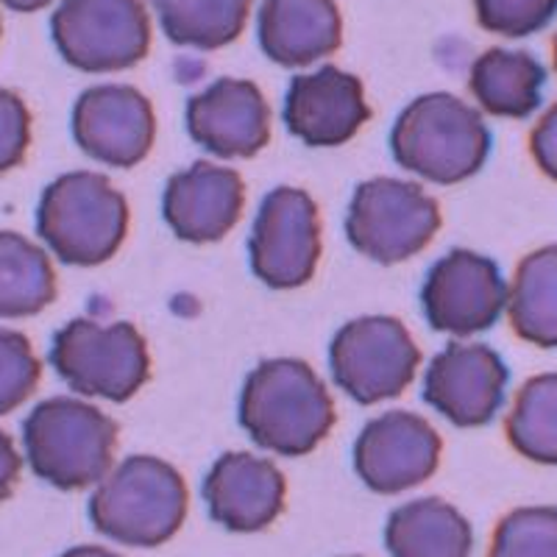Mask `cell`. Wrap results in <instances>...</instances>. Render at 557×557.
I'll use <instances>...</instances> for the list:
<instances>
[{"mask_svg":"<svg viewBox=\"0 0 557 557\" xmlns=\"http://www.w3.org/2000/svg\"><path fill=\"white\" fill-rule=\"evenodd\" d=\"M51 362L64 385L82 396L126 401L146 385L151 371L148 346L132 323L70 321L57 332Z\"/></svg>","mask_w":557,"mask_h":557,"instance_id":"cell-6","label":"cell"},{"mask_svg":"<svg viewBox=\"0 0 557 557\" xmlns=\"http://www.w3.org/2000/svg\"><path fill=\"white\" fill-rule=\"evenodd\" d=\"M42 366L26 335L0 330V416L17 410L37 391Z\"/></svg>","mask_w":557,"mask_h":557,"instance_id":"cell-27","label":"cell"},{"mask_svg":"<svg viewBox=\"0 0 557 557\" xmlns=\"http://www.w3.org/2000/svg\"><path fill=\"white\" fill-rule=\"evenodd\" d=\"M362 82L341 67H326L293 78L285 98V123L293 137L310 148H335L348 143L368 123Z\"/></svg>","mask_w":557,"mask_h":557,"instance_id":"cell-16","label":"cell"},{"mask_svg":"<svg viewBox=\"0 0 557 557\" xmlns=\"http://www.w3.org/2000/svg\"><path fill=\"white\" fill-rule=\"evenodd\" d=\"M480 26L507 39L544 32L557 14V0H474Z\"/></svg>","mask_w":557,"mask_h":557,"instance_id":"cell-28","label":"cell"},{"mask_svg":"<svg viewBox=\"0 0 557 557\" xmlns=\"http://www.w3.org/2000/svg\"><path fill=\"white\" fill-rule=\"evenodd\" d=\"M32 146V112L26 101L0 87V173L17 168Z\"/></svg>","mask_w":557,"mask_h":557,"instance_id":"cell-29","label":"cell"},{"mask_svg":"<svg viewBox=\"0 0 557 557\" xmlns=\"http://www.w3.org/2000/svg\"><path fill=\"white\" fill-rule=\"evenodd\" d=\"M187 505V485L171 462L134 455L98 482L89 519L114 544L153 549L182 530Z\"/></svg>","mask_w":557,"mask_h":557,"instance_id":"cell-2","label":"cell"},{"mask_svg":"<svg viewBox=\"0 0 557 557\" xmlns=\"http://www.w3.org/2000/svg\"><path fill=\"white\" fill-rule=\"evenodd\" d=\"M126 228L128 201L101 173H64L39 198V237L67 265L92 268L112 260Z\"/></svg>","mask_w":557,"mask_h":557,"instance_id":"cell-5","label":"cell"},{"mask_svg":"<svg viewBox=\"0 0 557 557\" xmlns=\"http://www.w3.org/2000/svg\"><path fill=\"white\" fill-rule=\"evenodd\" d=\"M505 360L482 343H451L432 360L424 382L426 405L455 426H485L505 405Z\"/></svg>","mask_w":557,"mask_h":557,"instance_id":"cell-13","label":"cell"},{"mask_svg":"<svg viewBox=\"0 0 557 557\" xmlns=\"http://www.w3.org/2000/svg\"><path fill=\"white\" fill-rule=\"evenodd\" d=\"M287 482L271 460L248 451L218 457L203 480L209 516L228 532H260L285 510Z\"/></svg>","mask_w":557,"mask_h":557,"instance_id":"cell-17","label":"cell"},{"mask_svg":"<svg viewBox=\"0 0 557 557\" xmlns=\"http://www.w3.org/2000/svg\"><path fill=\"white\" fill-rule=\"evenodd\" d=\"M187 132L215 157L248 159L268 146L271 107L257 84L221 78L187 103Z\"/></svg>","mask_w":557,"mask_h":557,"instance_id":"cell-15","label":"cell"},{"mask_svg":"<svg viewBox=\"0 0 557 557\" xmlns=\"http://www.w3.org/2000/svg\"><path fill=\"white\" fill-rule=\"evenodd\" d=\"M257 37L271 62L307 67L341 48V9L335 0H262Z\"/></svg>","mask_w":557,"mask_h":557,"instance_id":"cell-19","label":"cell"},{"mask_svg":"<svg viewBox=\"0 0 557 557\" xmlns=\"http://www.w3.org/2000/svg\"><path fill=\"white\" fill-rule=\"evenodd\" d=\"M0 3L12 9V12L28 14V12H39V9H45L48 3H53V0H0Z\"/></svg>","mask_w":557,"mask_h":557,"instance_id":"cell-32","label":"cell"},{"mask_svg":"<svg viewBox=\"0 0 557 557\" xmlns=\"http://www.w3.org/2000/svg\"><path fill=\"white\" fill-rule=\"evenodd\" d=\"M507 315L521 341L557 348V246L527 253L507 285Z\"/></svg>","mask_w":557,"mask_h":557,"instance_id":"cell-22","label":"cell"},{"mask_svg":"<svg viewBox=\"0 0 557 557\" xmlns=\"http://www.w3.org/2000/svg\"><path fill=\"white\" fill-rule=\"evenodd\" d=\"M62 557H121L117 552H109L103 546H76V549H67Z\"/></svg>","mask_w":557,"mask_h":557,"instance_id":"cell-33","label":"cell"},{"mask_svg":"<svg viewBox=\"0 0 557 557\" xmlns=\"http://www.w3.org/2000/svg\"><path fill=\"white\" fill-rule=\"evenodd\" d=\"M441 435L416 412L393 410L368 421L355 444V469L376 494H401L437 471Z\"/></svg>","mask_w":557,"mask_h":557,"instance_id":"cell-12","label":"cell"},{"mask_svg":"<svg viewBox=\"0 0 557 557\" xmlns=\"http://www.w3.org/2000/svg\"><path fill=\"white\" fill-rule=\"evenodd\" d=\"M421 305L432 330L469 337L491 330L507 310V282L491 257L457 248L432 265Z\"/></svg>","mask_w":557,"mask_h":557,"instance_id":"cell-11","label":"cell"},{"mask_svg":"<svg viewBox=\"0 0 557 557\" xmlns=\"http://www.w3.org/2000/svg\"><path fill=\"white\" fill-rule=\"evenodd\" d=\"M51 34L67 64L84 73H117L151 48V17L143 0H62Z\"/></svg>","mask_w":557,"mask_h":557,"instance_id":"cell-8","label":"cell"},{"mask_svg":"<svg viewBox=\"0 0 557 557\" xmlns=\"http://www.w3.org/2000/svg\"><path fill=\"white\" fill-rule=\"evenodd\" d=\"M441 228V207L418 184L371 178L355 190L346 235L368 260L393 265L424 251Z\"/></svg>","mask_w":557,"mask_h":557,"instance_id":"cell-7","label":"cell"},{"mask_svg":"<svg viewBox=\"0 0 557 557\" xmlns=\"http://www.w3.org/2000/svg\"><path fill=\"white\" fill-rule=\"evenodd\" d=\"M385 544L391 557H471L474 530L449 502L416 499L393 510Z\"/></svg>","mask_w":557,"mask_h":557,"instance_id":"cell-21","label":"cell"},{"mask_svg":"<svg viewBox=\"0 0 557 557\" xmlns=\"http://www.w3.org/2000/svg\"><path fill=\"white\" fill-rule=\"evenodd\" d=\"M57 298L48 253L17 232H0V318H28Z\"/></svg>","mask_w":557,"mask_h":557,"instance_id":"cell-23","label":"cell"},{"mask_svg":"<svg viewBox=\"0 0 557 557\" xmlns=\"http://www.w3.org/2000/svg\"><path fill=\"white\" fill-rule=\"evenodd\" d=\"M73 137L96 162L134 168L148 157L157 137L151 101L123 84L87 89L73 109Z\"/></svg>","mask_w":557,"mask_h":557,"instance_id":"cell-14","label":"cell"},{"mask_svg":"<svg viewBox=\"0 0 557 557\" xmlns=\"http://www.w3.org/2000/svg\"><path fill=\"white\" fill-rule=\"evenodd\" d=\"M246 184L232 168L196 162L168 182L162 212L178 240L215 243L240 221Z\"/></svg>","mask_w":557,"mask_h":557,"instance_id":"cell-18","label":"cell"},{"mask_svg":"<svg viewBox=\"0 0 557 557\" xmlns=\"http://www.w3.org/2000/svg\"><path fill=\"white\" fill-rule=\"evenodd\" d=\"M251 3L253 0H153L168 39L201 51L235 42L246 28Z\"/></svg>","mask_w":557,"mask_h":557,"instance_id":"cell-24","label":"cell"},{"mask_svg":"<svg viewBox=\"0 0 557 557\" xmlns=\"http://www.w3.org/2000/svg\"><path fill=\"white\" fill-rule=\"evenodd\" d=\"M487 557H557V507H519L499 521Z\"/></svg>","mask_w":557,"mask_h":557,"instance_id":"cell-26","label":"cell"},{"mask_svg":"<svg viewBox=\"0 0 557 557\" xmlns=\"http://www.w3.org/2000/svg\"><path fill=\"white\" fill-rule=\"evenodd\" d=\"M549 82L544 64L527 51L491 48L471 64V96L494 117L524 121L544 101Z\"/></svg>","mask_w":557,"mask_h":557,"instance_id":"cell-20","label":"cell"},{"mask_svg":"<svg viewBox=\"0 0 557 557\" xmlns=\"http://www.w3.org/2000/svg\"><path fill=\"white\" fill-rule=\"evenodd\" d=\"M530 151L539 162L541 171L557 182V103L546 109V114L539 121V126L530 134Z\"/></svg>","mask_w":557,"mask_h":557,"instance_id":"cell-30","label":"cell"},{"mask_svg":"<svg viewBox=\"0 0 557 557\" xmlns=\"http://www.w3.org/2000/svg\"><path fill=\"white\" fill-rule=\"evenodd\" d=\"M507 437L527 460L557 466V374L524 382L507 416Z\"/></svg>","mask_w":557,"mask_h":557,"instance_id":"cell-25","label":"cell"},{"mask_svg":"<svg viewBox=\"0 0 557 557\" xmlns=\"http://www.w3.org/2000/svg\"><path fill=\"white\" fill-rule=\"evenodd\" d=\"M321 260V215L305 190L268 193L251 232V268L276 290L307 285Z\"/></svg>","mask_w":557,"mask_h":557,"instance_id":"cell-10","label":"cell"},{"mask_svg":"<svg viewBox=\"0 0 557 557\" xmlns=\"http://www.w3.org/2000/svg\"><path fill=\"white\" fill-rule=\"evenodd\" d=\"M418 362L421 351L407 326L387 315L346 323L330 348L335 382L360 405L401 396L416 380Z\"/></svg>","mask_w":557,"mask_h":557,"instance_id":"cell-9","label":"cell"},{"mask_svg":"<svg viewBox=\"0 0 557 557\" xmlns=\"http://www.w3.org/2000/svg\"><path fill=\"white\" fill-rule=\"evenodd\" d=\"M240 424L262 449L282 457L310 455L335 426V401L307 362L265 360L240 393Z\"/></svg>","mask_w":557,"mask_h":557,"instance_id":"cell-1","label":"cell"},{"mask_svg":"<svg viewBox=\"0 0 557 557\" xmlns=\"http://www.w3.org/2000/svg\"><path fill=\"white\" fill-rule=\"evenodd\" d=\"M34 474L59 491H82L109 474L117 424L82 399L57 396L34 407L23 424Z\"/></svg>","mask_w":557,"mask_h":557,"instance_id":"cell-4","label":"cell"},{"mask_svg":"<svg viewBox=\"0 0 557 557\" xmlns=\"http://www.w3.org/2000/svg\"><path fill=\"white\" fill-rule=\"evenodd\" d=\"M555 67H557V37H555Z\"/></svg>","mask_w":557,"mask_h":557,"instance_id":"cell-34","label":"cell"},{"mask_svg":"<svg viewBox=\"0 0 557 557\" xmlns=\"http://www.w3.org/2000/svg\"><path fill=\"white\" fill-rule=\"evenodd\" d=\"M393 159L435 184H457L480 173L491 153V132L480 109L449 92L421 96L399 114L391 134Z\"/></svg>","mask_w":557,"mask_h":557,"instance_id":"cell-3","label":"cell"},{"mask_svg":"<svg viewBox=\"0 0 557 557\" xmlns=\"http://www.w3.org/2000/svg\"><path fill=\"white\" fill-rule=\"evenodd\" d=\"M20 469H23V460L17 455V446H14L7 432L0 430V502H7L12 496L14 485L20 480Z\"/></svg>","mask_w":557,"mask_h":557,"instance_id":"cell-31","label":"cell"}]
</instances>
